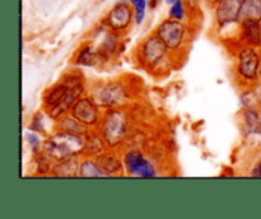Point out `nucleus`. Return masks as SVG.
Listing matches in <instances>:
<instances>
[{
  "mask_svg": "<svg viewBox=\"0 0 261 219\" xmlns=\"http://www.w3.org/2000/svg\"><path fill=\"white\" fill-rule=\"evenodd\" d=\"M84 84L76 76L71 75L66 80L59 81L43 94V106L51 119L60 120L66 111H70L73 104L82 97Z\"/></svg>",
  "mask_w": 261,
  "mask_h": 219,
  "instance_id": "obj_1",
  "label": "nucleus"
},
{
  "mask_svg": "<svg viewBox=\"0 0 261 219\" xmlns=\"http://www.w3.org/2000/svg\"><path fill=\"white\" fill-rule=\"evenodd\" d=\"M84 148H86V136L59 130L43 142L41 150L47 154L54 162H58L71 155L84 154Z\"/></svg>",
  "mask_w": 261,
  "mask_h": 219,
  "instance_id": "obj_2",
  "label": "nucleus"
},
{
  "mask_svg": "<svg viewBox=\"0 0 261 219\" xmlns=\"http://www.w3.org/2000/svg\"><path fill=\"white\" fill-rule=\"evenodd\" d=\"M127 117L119 108H109L101 124V135L110 149L120 147L127 136Z\"/></svg>",
  "mask_w": 261,
  "mask_h": 219,
  "instance_id": "obj_3",
  "label": "nucleus"
},
{
  "mask_svg": "<svg viewBox=\"0 0 261 219\" xmlns=\"http://www.w3.org/2000/svg\"><path fill=\"white\" fill-rule=\"evenodd\" d=\"M155 35L163 41L170 52H178L182 50L188 38V28L181 20L166 19L158 25Z\"/></svg>",
  "mask_w": 261,
  "mask_h": 219,
  "instance_id": "obj_4",
  "label": "nucleus"
},
{
  "mask_svg": "<svg viewBox=\"0 0 261 219\" xmlns=\"http://www.w3.org/2000/svg\"><path fill=\"white\" fill-rule=\"evenodd\" d=\"M170 50L157 35L149 36L140 46L139 58L145 68L157 70L165 61L168 60Z\"/></svg>",
  "mask_w": 261,
  "mask_h": 219,
  "instance_id": "obj_5",
  "label": "nucleus"
},
{
  "mask_svg": "<svg viewBox=\"0 0 261 219\" xmlns=\"http://www.w3.org/2000/svg\"><path fill=\"white\" fill-rule=\"evenodd\" d=\"M237 75L247 83L256 81L260 76L261 59L260 53L252 46H246L241 48L237 53Z\"/></svg>",
  "mask_w": 261,
  "mask_h": 219,
  "instance_id": "obj_6",
  "label": "nucleus"
},
{
  "mask_svg": "<svg viewBox=\"0 0 261 219\" xmlns=\"http://www.w3.org/2000/svg\"><path fill=\"white\" fill-rule=\"evenodd\" d=\"M122 162H124V170L126 171L127 176L140 178H152L157 176L154 165L139 150H127L124 154Z\"/></svg>",
  "mask_w": 261,
  "mask_h": 219,
  "instance_id": "obj_7",
  "label": "nucleus"
},
{
  "mask_svg": "<svg viewBox=\"0 0 261 219\" xmlns=\"http://www.w3.org/2000/svg\"><path fill=\"white\" fill-rule=\"evenodd\" d=\"M92 99L103 108H117L124 103L125 97L124 88L119 83H103L92 89Z\"/></svg>",
  "mask_w": 261,
  "mask_h": 219,
  "instance_id": "obj_8",
  "label": "nucleus"
},
{
  "mask_svg": "<svg viewBox=\"0 0 261 219\" xmlns=\"http://www.w3.org/2000/svg\"><path fill=\"white\" fill-rule=\"evenodd\" d=\"M133 18H135V13H133L132 7L127 3L120 2L110 10L105 18L103 24L114 32H121L130 27Z\"/></svg>",
  "mask_w": 261,
  "mask_h": 219,
  "instance_id": "obj_9",
  "label": "nucleus"
},
{
  "mask_svg": "<svg viewBox=\"0 0 261 219\" xmlns=\"http://www.w3.org/2000/svg\"><path fill=\"white\" fill-rule=\"evenodd\" d=\"M70 115L86 126H96L99 122V106L92 97H81L70 110Z\"/></svg>",
  "mask_w": 261,
  "mask_h": 219,
  "instance_id": "obj_10",
  "label": "nucleus"
},
{
  "mask_svg": "<svg viewBox=\"0 0 261 219\" xmlns=\"http://www.w3.org/2000/svg\"><path fill=\"white\" fill-rule=\"evenodd\" d=\"M242 0H219L216 8V22L221 28L239 23Z\"/></svg>",
  "mask_w": 261,
  "mask_h": 219,
  "instance_id": "obj_11",
  "label": "nucleus"
},
{
  "mask_svg": "<svg viewBox=\"0 0 261 219\" xmlns=\"http://www.w3.org/2000/svg\"><path fill=\"white\" fill-rule=\"evenodd\" d=\"M81 163L79 155L64 158V159L54 163L51 175L55 177H78L79 171H81Z\"/></svg>",
  "mask_w": 261,
  "mask_h": 219,
  "instance_id": "obj_12",
  "label": "nucleus"
},
{
  "mask_svg": "<svg viewBox=\"0 0 261 219\" xmlns=\"http://www.w3.org/2000/svg\"><path fill=\"white\" fill-rule=\"evenodd\" d=\"M241 24L242 41L247 46L260 47L261 46V24L259 20H245Z\"/></svg>",
  "mask_w": 261,
  "mask_h": 219,
  "instance_id": "obj_13",
  "label": "nucleus"
},
{
  "mask_svg": "<svg viewBox=\"0 0 261 219\" xmlns=\"http://www.w3.org/2000/svg\"><path fill=\"white\" fill-rule=\"evenodd\" d=\"M96 158L107 176H117L124 171V162L115 153L105 150Z\"/></svg>",
  "mask_w": 261,
  "mask_h": 219,
  "instance_id": "obj_14",
  "label": "nucleus"
},
{
  "mask_svg": "<svg viewBox=\"0 0 261 219\" xmlns=\"http://www.w3.org/2000/svg\"><path fill=\"white\" fill-rule=\"evenodd\" d=\"M102 60H103V58L99 53V51L96 47H93V45H87L82 47L75 58V63L78 65L89 66V68L98 65L99 63H102Z\"/></svg>",
  "mask_w": 261,
  "mask_h": 219,
  "instance_id": "obj_15",
  "label": "nucleus"
},
{
  "mask_svg": "<svg viewBox=\"0 0 261 219\" xmlns=\"http://www.w3.org/2000/svg\"><path fill=\"white\" fill-rule=\"evenodd\" d=\"M245 20L261 22V0H242L239 23L245 22Z\"/></svg>",
  "mask_w": 261,
  "mask_h": 219,
  "instance_id": "obj_16",
  "label": "nucleus"
},
{
  "mask_svg": "<svg viewBox=\"0 0 261 219\" xmlns=\"http://www.w3.org/2000/svg\"><path fill=\"white\" fill-rule=\"evenodd\" d=\"M105 145L106 142L102 138L101 134H96V132H88L86 135V148H84V154L88 157H97L101 153L105 152Z\"/></svg>",
  "mask_w": 261,
  "mask_h": 219,
  "instance_id": "obj_17",
  "label": "nucleus"
},
{
  "mask_svg": "<svg viewBox=\"0 0 261 219\" xmlns=\"http://www.w3.org/2000/svg\"><path fill=\"white\" fill-rule=\"evenodd\" d=\"M59 130H64V131L73 132V134L83 135L86 136L89 132L88 126H86L84 124H82L81 121L75 119L73 116H63L59 120Z\"/></svg>",
  "mask_w": 261,
  "mask_h": 219,
  "instance_id": "obj_18",
  "label": "nucleus"
},
{
  "mask_svg": "<svg viewBox=\"0 0 261 219\" xmlns=\"http://www.w3.org/2000/svg\"><path fill=\"white\" fill-rule=\"evenodd\" d=\"M79 177L83 178H93V177H109L103 170L101 168L99 163L96 160L87 158L82 160L81 171H79Z\"/></svg>",
  "mask_w": 261,
  "mask_h": 219,
  "instance_id": "obj_19",
  "label": "nucleus"
},
{
  "mask_svg": "<svg viewBox=\"0 0 261 219\" xmlns=\"http://www.w3.org/2000/svg\"><path fill=\"white\" fill-rule=\"evenodd\" d=\"M245 130L247 134H261V116L254 108L245 111Z\"/></svg>",
  "mask_w": 261,
  "mask_h": 219,
  "instance_id": "obj_20",
  "label": "nucleus"
},
{
  "mask_svg": "<svg viewBox=\"0 0 261 219\" xmlns=\"http://www.w3.org/2000/svg\"><path fill=\"white\" fill-rule=\"evenodd\" d=\"M130 4L134 7L135 13V22L137 24H142L145 18V12H147V3L148 0H129Z\"/></svg>",
  "mask_w": 261,
  "mask_h": 219,
  "instance_id": "obj_21",
  "label": "nucleus"
},
{
  "mask_svg": "<svg viewBox=\"0 0 261 219\" xmlns=\"http://www.w3.org/2000/svg\"><path fill=\"white\" fill-rule=\"evenodd\" d=\"M170 18L177 20H182L185 18V5H184V3L181 0H177L173 4H171Z\"/></svg>",
  "mask_w": 261,
  "mask_h": 219,
  "instance_id": "obj_22",
  "label": "nucleus"
},
{
  "mask_svg": "<svg viewBox=\"0 0 261 219\" xmlns=\"http://www.w3.org/2000/svg\"><path fill=\"white\" fill-rule=\"evenodd\" d=\"M25 136H27V140H28V143H30L31 148H32L33 153L40 152L41 148H42V147H41L40 138H38L36 134H32V132H28V134L25 135Z\"/></svg>",
  "mask_w": 261,
  "mask_h": 219,
  "instance_id": "obj_23",
  "label": "nucleus"
},
{
  "mask_svg": "<svg viewBox=\"0 0 261 219\" xmlns=\"http://www.w3.org/2000/svg\"><path fill=\"white\" fill-rule=\"evenodd\" d=\"M31 129L35 130V131H38V132L45 131V129H43V119L40 114L36 115L35 116L32 124H31Z\"/></svg>",
  "mask_w": 261,
  "mask_h": 219,
  "instance_id": "obj_24",
  "label": "nucleus"
},
{
  "mask_svg": "<svg viewBox=\"0 0 261 219\" xmlns=\"http://www.w3.org/2000/svg\"><path fill=\"white\" fill-rule=\"evenodd\" d=\"M251 176H254V177H261V159L257 160V163L252 168Z\"/></svg>",
  "mask_w": 261,
  "mask_h": 219,
  "instance_id": "obj_25",
  "label": "nucleus"
},
{
  "mask_svg": "<svg viewBox=\"0 0 261 219\" xmlns=\"http://www.w3.org/2000/svg\"><path fill=\"white\" fill-rule=\"evenodd\" d=\"M175 2H177V0H166V3H168V4H173Z\"/></svg>",
  "mask_w": 261,
  "mask_h": 219,
  "instance_id": "obj_26",
  "label": "nucleus"
},
{
  "mask_svg": "<svg viewBox=\"0 0 261 219\" xmlns=\"http://www.w3.org/2000/svg\"><path fill=\"white\" fill-rule=\"evenodd\" d=\"M148 2H149V3H152V4H153V3H155V0H148Z\"/></svg>",
  "mask_w": 261,
  "mask_h": 219,
  "instance_id": "obj_27",
  "label": "nucleus"
},
{
  "mask_svg": "<svg viewBox=\"0 0 261 219\" xmlns=\"http://www.w3.org/2000/svg\"><path fill=\"white\" fill-rule=\"evenodd\" d=\"M259 78H260V80H261V70H260V76H259Z\"/></svg>",
  "mask_w": 261,
  "mask_h": 219,
  "instance_id": "obj_28",
  "label": "nucleus"
}]
</instances>
